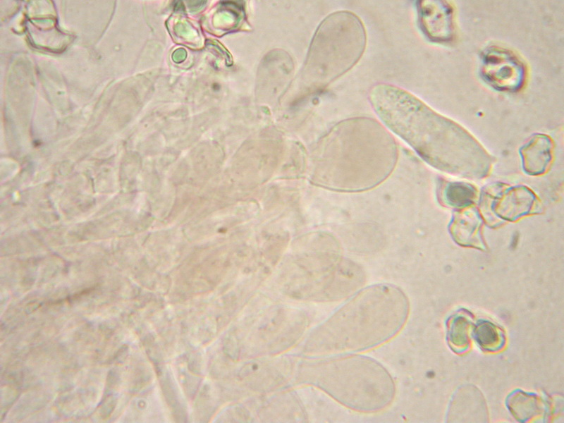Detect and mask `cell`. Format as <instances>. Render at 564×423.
I'll return each mask as SVG.
<instances>
[{"instance_id": "cell-1", "label": "cell", "mask_w": 564, "mask_h": 423, "mask_svg": "<svg viewBox=\"0 0 564 423\" xmlns=\"http://www.w3.org/2000/svg\"><path fill=\"white\" fill-rule=\"evenodd\" d=\"M369 100L380 120L434 167L470 178L489 171L491 157L472 134L410 92L378 83Z\"/></svg>"}, {"instance_id": "cell-2", "label": "cell", "mask_w": 564, "mask_h": 423, "mask_svg": "<svg viewBox=\"0 0 564 423\" xmlns=\"http://www.w3.org/2000/svg\"><path fill=\"white\" fill-rule=\"evenodd\" d=\"M409 302L404 293L388 284L369 286L355 295L306 337L302 352L322 357L379 346L404 326Z\"/></svg>"}, {"instance_id": "cell-3", "label": "cell", "mask_w": 564, "mask_h": 423, "mask_svg": "<svg viewBox=\"0 0 564 423\" xmlns=\"http://www.w3.org/2000/svg\"><path fill=\"white\" fill-rule=\"evenodd\" d=\"M298 381L317 388L340 404L362 412H376L392 403L396 387L388 371L361 355L309 357L298 367Z\"/></svg>"}, {"instance_id": "cell-4", "label": "cell", "mask_w": 564, "mask_h": 423, "mask_svg": "<svg viewBox=\"0 0 564 423\" xmlns=\"http://www.w3.org/2000/svg\"><path fill=\"white\" fill-rule=\"evenodd\" d=\"M366 45L361 20L350 11L324 18L310 43L301 75L306 92L320 90L348 71L360 60Z\"/></svg>"}, {"instance_id": "cell-5", "label": "cell", "mask_w": 564, "mask_h": 423, "mask_svg": "<svg viewBox=\"0 0 564 423\" xmlns=\"http://www.w3.org/2000/svg\"><path fill=\"white\" fill-rule=\"evenodd\" d=\"M362 270L338 256L306 255L299 262L290 293L309 302H330L351 296L363 284Z\"/></svg>"}, {"instance_id": "cell-6", "label": "cell", "mask_w": 564, "mask_h": 423, "mask_svg": "<svg viewBox=\"0 0 564 423\" xmlns=\"http://www.w3.org/2000/svg\"><path fill=\"white\" fill-rule=\"evenodd\" d=\"M480 74L491 87L501 92L521 90L527 79V66L514 51L491 45L482 52Z\"/></svg>"}, {"instance_id": "cell-7", "label": "cell", "mask_w": 564, "mask_h": 423, "mask_svg": "<svg viewBox=\"0 0 564 423\" xmlns=\"http://www.w3.org/2000/svg\"><path fill=\"white\" fill-rule=\"evenodd\" d=\"M417 13L420 29L430 41L448 43L453 40L455 22L452 4L446 1H419Z\"/></svg>"}, {"instance_id": "cell-8", "label": "cell", "mask_w": 564, "mask_h": 423, "mask_svg": "<svg viewBox=\"0 0 564 423\" xmlns=\"http://www.w3.org/2000/svg\"><path fill=\"white\" fill-rule=\"evenodd\" d=\"M552 148L549 137L535 135L520 151L525 170L534 174L544 172L551 161Z\"/></svg>"}, {"instance_id": "cell-9", "label": "cell", "mask_w": 564, "mask_h": 423, "mask_svg": "<svg viewBox=\"0 0 564 423\" xmlns=\"http://www.w3.org/2000/svg\"><path fill=\"white\" fill-rule=\"evenodd\" d=\"M473 336L478 345L486 351H496L503 346L502 330L489 321H481L475 326Z\"/></svg>"}, {"instance_id": "cell-10", "label": "cell", "mask_w": 564, "mask_h": 423, "mask_svg": "<svg viewBox=\"0 0 564 423\" xmlns=\"http://www.w3.org/2000/svg\"><path fill=\"white\" fill-rule=\"evenodd\" d=\"M470 321L464 315L453 318L449 324L448 337L453 348L463 350L469 345Z\"/></svg>"}, {"instance_id": "cell-11", "label": "cell", "mask_w": 564, "mask_h": 423, "mask_svg": "<svg viewBox=\"0 0 564 423\" xmlns=\"http://www.w3.org/2000/svg\"><path fill=\"white\" fill-rule=\"evenodd\" d=\"M475 196V190L463 183H450L444 191L445 200L454 207L466 206L473 202Z\"/></svg>"}]
</instances>
